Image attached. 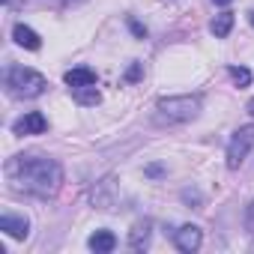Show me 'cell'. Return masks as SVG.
Returning a JSON list of instances; mask_svg holds the SVG:
<instances>
[{
  "instance_id": "9",
  "label": "cell",
  "mask_w": 254,
  "mask_h": 254,
  "mask_svg": "<svg viewBox=\"0 0 254 254\" xmlns=\"http://www.w3.org/2000/svg\"><path fill=\"white\" fill-rule=\"evenodd\" d=\"M63 81L75 90V87H93L99 78H96V72L93 69H87V66H78V69H69L66 75H63Z\"/></svg>"
},
{
  "instance_id": "11",
  "label": "cell",
  "mask_w": 254,
  "mask_h": 254,
  "mask_svg": "<svg viewBox=\"0 0 254 254\" xmlns=\"http://www.w3.org/2000/svg\"><path fill=\"white\" fill-rule=\"evenodd\" d=\"M230 27H233V12H221V15H215L212 24H209V30H212L215 39H224V36L230 33Z\"/></svg>"
},
{
  "instance_id": "7",
  "label": "cell",
  "mask_w": 254,
  "mask_h": 254,
  "mask_svg": "<svg viewBox=\"0 0 254 254\" xmlns=\"http://www.w3.org/2000/svg\"><path fill=\"white\" fill-rule=\"evenodd\" d=\"M27 218L24 215H12V212H3V215H0V230H3V233H9L12 239H24L27 236Z\"/></svg>"
},
{
  "instance_id": "5",
  "label": "cell",
  "mask_w": 254,
  "mask_h": 254,
  "mask_svg": "<svg viewBox=\"0 0 254 254\" xmlns=\"http://www.w3.org/2000/svg\"><path fill=\"white\" fill-rule=\"evenodd\" d=\"M45 129H48V120H45V114H39V111H30V114L18 117V120L12 123V132H15V135H42Z\"/></svg>"
},
{
  "instance_id": "19",
  "label": "cell",
  "mask_w": 254,
  "mask_h": 254,
  "mask_svg": "<svg viewBox=\"0 0 254 254\" xmlns=\"http://www.w3.org/2000/svg\"><path fill=\"white\" fill-rule=\"evenodd\" d=\"M248 114H254V99H251V102H248Z\"/></svg>"
},
{
  "instance_id": "8",
  "label": "cell",
  "mask_w": 254,
  "mask_h": 254,
  "mask_svg": "<svg viewBox=\"0 0 254 254\" xmlns=\"http://www.w3.org/2000/svg\"><path fill=\"white\" fill-rule=\"evenodd\" d=\"M12 39H15V45H21V48H27V51H39V48H42L39 33L30 30L27 24H15V27H12Z\"/></svg>"
},
{
  "instance_id": "13",
  "label": "cell",
  "mask_w": 254,
  "mask_h": 254,
  "mask_svg": "<svg viewBox=\"0 0 254 254\" xmlns=\"http://www.w3.org/2000/svg\"><path fill=\"white\" fill-rule=\"evenodd\" d=\"M72 99L78 102V105H99V90H96V84L93 87H75L72 90Z\"/></svg>"
},
{
  "instance_id": "3",
  "label": "cell",
  "mask_w": 254,
  "mask_h": 254,
  "mask_svg": "<svg viewBox=\"0 0 254 254\" xmlns=\"http://www.w3.org/2000/svg\"><path fill=\"white\" fill-rule=\"evenodd\" d=\"M156 111H159L162 123H186V120L197 117L200 96H168V99H159Z\"/></svg>"
},
{
  "instance_id": "10",
  "label": "cell",
  "mask_w": 254,
  "mask_h": 254,
  "mask_svg": "<svg viewBox=\"0 0 254 254\" xmlns=\"http://www.w3.org/2000/svg\"><path fill=\"white\" fill-rule=\"evenodd\" d=\"M96 254H108V251H114L117 248V236L111 233V230H96L93 236H90V242H87Z\"/></svg>"
},
{
  "instance_id": "14",
  "label": "cell",
  "mask_w": 254,
  "mask_h": 254,
  "mask_svg": "<svg viewBox=\"0 0 254 254\" xmlns=\"http://www.w3.org/2000/svg\"><path fill=\"white\" fill-rule=\"evenodd\" d=\"M230 78H233L239 87H248V84H251V72H248L245 66H230Z\"/></svg>"
},
{
  "instance_id": "17",
  "label": "cell",
  "mask_w": 254,
  "mask_h": 254,
  "mask_svg": "<svg viewBox=\"0 0 254 254\" xmlns=\"http://www.w3.org/2000/svg\"><path fill=\"white\" fill-rule=\"evenodd\" d=\"M147 174H150V177H159V174H162V168H159V165H153V168H147Z\"/></svg>"
},
{
  "instance_id": "16",
  "label": "cell",
  "mask_w": 254,
  "mask_h": 254,
  "mask_svg": "<svg viewBox=\"0 0 254 254\" xmlns=\"http://www.w3.org/2000/svg\"><path fill=\"white\" fill-rule=\"evenodd\" d=\"M129 27H132V33H135L138 39H147V27H144L141 21H135V18H129Z\"/></svg>"
},
{
  "instance_id": "20",
  "label": "cell",
  "mask_w": 254,
  "mask_h": 254,
  "mask_svg": "<svg viewBox=\"0 0 254 254\" xmlns=\"http://www.w3.org/2000/svg\"><path fill=\"white\" fill-rule=\"evenodd\" d=\"M248 15H251V24H254V12H248Z\"/></svg>"
},
{
  "instance_id": "12",
  "label": "cell",
  "mask_w": 254,
  "mask_h": 254,
  "mask_svg": "<svg viewBox=\"0 0 254 254\" xmlns=\"http://www.w3.org/2000/svg\"><path fill=\"white\" fill-rule=\"evenodd\" d=\"M147 242H150V221L135 224V230L129 233V245H132L135 251H141V248H147Z\"/></svg>"
},
{
  "instance_id": "15",
  "label": "cell",
  "mask_w": 254,
  "mask_h": 254,
  "mask_svg": "<svg viewBox=\"0 0 254 254\" xmlns=\"http://www.w3.org/2000/svg\"><path fill=\"white\" fill-rule=\"evenodd\" d=\"M141 78H144V66H141V63H132L129 72H126V81L135 84V81H141Z\"/></svg>"
},
{
  "instance_id": "1",
  "label": "cell",
  "mask_w": 254,
  "mask_h": 254,
  "mask_svg": "<svg viewBox=\"0 0 254 254\" xmlns=\"http://www.w3.org/2000/svg\"><path fill=\"white\" fill-rule=\"evenodd\" d=\"M6 177L12 180V186L18 191L36 194V197H51L60 183H63V171L54 159L45 156H18L6 165Z\"/></svg>"
},
{
  "instance_id": "2",
  "label": "cell",
  "mask_w": 254,
  "mask_h": 254,
  "mask_svg": "<svg viewBox=\"0 0 254 254\" xmlns=\"http://www.w3.org/2000/svg\"><path fill=\"white\" fill-rule=\"evenodd\" d=\"M6 87H9V93L18 96V99H36V96L45 93L48 81H45V75H39L36 69L9 66V69H6Z\"/></svg>"
},
{
  "instance_id": "4",
  "label": "cell",
  "mask_w": 254,
  "mask_h": 254,
  "mask_svg": "<svg viewBox=\"0 0 254 254\" xmlns=\"http://www.w3.org/2000/svg\"><path fill=\"white\" fill-rule=\"evenodd\" d=\"M251 147H254V126H239L227 144V168L236 171L245 162V156L251 153Z\"/></svg>"
},
{
  "instance_id": "6",
  "label": "cell",
  "mask_w": 254,
  "mask_h": 254,
  "mask_svg": "<svg viewBox=\"0 0 254 254\" xmlns=\"http://www.w3.org/2000/svg\"><path fill=\"white\" fill-rule=\"evenodd\" d=\"M174 242H177V248L180 251H197L200 248V242H203V233H200V227H194V224H183L177 233H174Z\"/></svg>"
},
{
  "instance_id": "18",
  "label": "cell",
  "mask_w": 254,
  "mask_h": 254,
  "mask_svg": "<svg viewBox=\"0 0 254 254\" xmlns=\"http://www.w3.org/2000/svg\"><path fill=\"white\" fill-rule=\"evenodd\" d=\"M212 3H218V6H227V3H230V0H212Z\"/></svg>"
}]
</instances>
